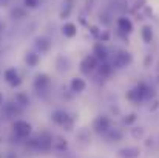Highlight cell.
Returning <instances> with one entry per match:
<instances>
[{
    "label": "cell",
    "instance_id": "obj_1",
    "mask_svg": "<svg viewBox=\"0 0 159 158\" xmlns=\"http://www.w3.org/2000/svg\"><path fill=\"white\" fill-rule=\"evenodd\" d=\"M148 96H150V89L147 85H144V84H139L138 87H134L133 90H130L127 93V98L130 101H134V103H139V101H142V99H145Z\"/></svg>",
    "mask_w": 159,
    "mask_h": 158
},
{
    "label": "cell",
    "instance_id": "obj_2",
    "mask_svg": "<svg viewBox=\"0 0 159 158\" xmlns=\"http://www.w3.org/2000/svg\"><path fill=\"white\" fill-rule=\"evenodd\" d=\"M98 67H99V65H98V57H96L94 54L84 57V60L80 62V70H82V73H85V74L94 71Z\"/></svg>",
    "mask_w": 159,
    "mask_h": 158
},
{
    "label": "cell",
    "instance_id": "obj_3",
    "mask_svg": "<svg viewBox=\"0 0 159 158\" xmlns=\"http://www.w3.org/2000/svg\"><path fill=\"white\" fill-rule=\"evenodd\" d=\"M131 60H133V57H131V54L128 51H119L114 56V59H113V65L116 68H122V67L130 65Z\"/></svg>",
    "mask_w": 159,
    "mask_h": 158
},
{
    "label": "cell",
    "instance_id": "obj_4",
    "mask_svg": "<svg viewBox=\"0 0 159 158\" xmlns=\"http://www.w3.org/2000/svg\"><path fill=\"white\" fill-rule=\"evenodd\" d=\"M14 130H16L17 135H20V136H26V135L31 132V126H30L26 121H16V124H14Z\"/></svg>",
    "mask_w": 159,
    "mask_h": 158
},
{
    "label": "cell",
    "instance_id": "obj_5",
    "mask_svg": "<svg viewBox=\"0 0 159 158\" xmlns=\"http://www.w3.org/2000/svg\"><path fill=\"white\" fill-rule=\"evenodd\" d=\"M5 79H6L12 87H16V85L20 84V78H19V73L16 71V68H8V70L5 71Z\"/></svg>",
    "mask_w": 159,
    "mask_h": 158
},
{
    "label": "cell",
    "instance_id": "obj_6",
    "mask_svg": "<svg viewBox=\"0 0 159 158\" xmlns=\"http://www.w3.org/2000/svg\"><path fill=\"white\" fill-rule=\"evenodd\" d=\"M94 129L96 132L102 133V132H107L110 129V119L107 116H99L96 121H94Z\"/></svg>",
    "mask_w": 159,
    "mask_h": 158
},
{
    "label": "cell",
    "instance_id": "obj_7",
    "mask_svg": "<svg viewBox=\"0 0 159 158\" xmlns=\"http://www.w3.org/2000/svg\"><path fill=\"white\" fill-rule=\"evenodd\" d=\"M85 87H87V82H85L82 78H74V79L71 81V84H70V89H71V92H74V93L84 92Z\"/></svg>",
    "mask_w": 159,
    "mask_h": 158
},
{
    "label": "cell",
    "instance_id": "obj_8",
    "mask_svg": "<svg viewBox=\"0 0 159 158\" xmlns=\"http://www.w3.org/2000/svg\"><path fill=\"white\" fill-rule=\"evenodd\" d=\"M117 26H119V30L122 33H131L133 31V23H131V20L128 17H120L117 20Z\"/></svg>",
    "mask_w": 159,
    "mask_h": 158
},
{
    "label": "cell",
    "instance_id": "obj_9",
    "mask_svg": "<svg viewBox=\"0 0 159 158\" xmlns=\"http://www.w3.org/2000/svg\"><path fill=\"white\" fill-rule=\"evenodd\" d=\"M93 54H94L99 60H105L107 57H108V50L105 48V45L101 42V44H96V45H94Z\"/></svg>",
    "mask_w": 159,
    "mask_h": 158
},
{
    "label": "cell",
    "instance_id": "obj_10",
    "mask_svg": "<svg viewBox=\"0 0 159 158\" xmlns=\"http://www.w3.org/2000/svg\"><path fill=\"white\" fill-rule=\"evenodd\" d=\"M51 47V42L48 37H37L36 39V48L39 50L40 53H47Z\"/></svg>",
    "mask_w": 159,
    "mask_h": 158
},
{
    "label": "cell",
    "instance_id": "obj_11",
    "mask_svg": "<svg viewBox=\"0 0 159 158\" xmlns=\"http://www.w3.org/2000/svg\"><path fill=\"white\" fill-rule=\"evenodd\" d=\"M48 84H50V79H48L47 74H37V76H36L34 87H36L37 90H45V89L48 87Z\"/></svg>",
    "mask_w": 159,
    "mask_h": 158
},
{
    "label": "cell",
    "instance_id": "obj_12",
    "mask_svg": "<svg viewBox=\"0 0 159 158\" xmlns=\"http://www.w3.org/2000/svg\"><path fill=\"white\" fill-rule=\"evenodd\" d=\"M62 33L65 34V37H74V36L77 34V26H76L74 23L68 22V23H65V25H63Z\"/></svg>",
    "mask_w": 159,
    "mask_h": 158
},
{
    "label": "cell",
    "instance_id": "obj_13",
    "mask_svg": "<svg viewBox=\"0 0 159 158\" xmlns=\"http://www.w3.org/2000/svg\"><path fill=\"white\" fill-rule=\"evenodd\" d=\"M119 155L122 158H136L139 155V149L138 147H127V149L119 151Z\"/></svg>",
    "mask_w": 159,
    "mask_h": 158
},
{
    "label": "cell",
    "instance_id": "obj_14",
    "mask_svg": "<svg viewBox=\"0 0 159 158\" xmlns=\"http://www.w3.org/2000/svg\"><path fill=\"white\" fill-rule=\"evenodd\" d=\"M53 121L57 122V124H65V122L68 121L66 112H63V110H56L53 113Z\"/></svg>",
    "mask_w": 159,
    "mask_h": 158
},
{
    "label": "cell",
    "instance_id": "obj_15",
    "mask_svg": "<svg viewBox=\"0 0 159 158\" xmlns=\"http://www.w3.org/2000/svg\"><path fill=\"white\" fill-rule=\"evenodd\" d=\"M142 41L145 42V44H150L152 42V39H153V30H152V26H144L142 28Z\"/></svg>",
    "mask_w": 159,
    "mask_h": 158
},
{
    "label": "cell",
    "instance_id": "obj_16",
    "mask_svg": "<svg viewBox=\"0 0 159 158\" xmlns=\"http://www.w3.org/2000/svg\"><path fill=\"white\" fill-rule=\"evenodd\" d=\"M25 60H26V64H28L30 67H36L37 62H39V54H36V53H28L26 57H25Z\"/></svg>",
    "mask_w": 159,
    "mask_h": 158
},
{
    "label": "cell",
    "instance_id": "obj_17",
    "mask_svg": "<svg viewBox=\"0 0 159 158\" xmlns=\"http://www.w3.org/2000/svg\"><path fill=\"white\" fill-rule=\"evenodd\" d=\"M98 70H99V74H101L102 78H107V76L111 73V65H108V64H102V65H99V67H98Z\"/></svg>",
    "mask_w": 159,
    "mask_h": 158
},
{
    "label": "cell",
    "instance_id": "obj_18",
    "mask_svg": "<svg viewBox=\"0 0 159 158\" xmlns=\"http://www.w3.org/2000/svg\"><path fill=\"white\" fill-rule=\"evenodd\" d=\"M16 101H17V104H20V105L30 104V98H28V95H25V93H19V95L16 96Z\"/></svg>",
    "mask_w": 159,
    "mask_h": 158
},
{
    "label": "cell",
    "instance_id": "obj_19",
    "mask_svg": "<svg viewBox=\"0 0 159 158\" xmlns=\"http://www.w3.org/2000/svg\"><path fill=\"white\" fill-rule=\"evenodd\" d=\"M26 8H37L39 6V0H23Z\"/></svg>",
    "mask_w": 159,
    "mask_h": 158
},
{
    "label": "cell",
    "instance_id": "obj_20",
    "mask_svg": "<svg viewBox=\"0 0 159 158\" xmlns=\"http://www.w3.org/2000/svg\"><path fill=\"white\" fill-rule=\"evenodd\" d=\"M134 119H136V115H128V118H125L124 122H125V124H131Z\"/></svg>",
    "mask_w": 159,
    "mask_h": 158
},
{
    "label": "cell",
    "instance_id": "obj_21",
    "mask_svg": "<svg viewBox=\"0 0 159 158\" xmlns=\"http://www.w3.org/2000/svg\"><path fill=\"white\" fill-rule=\"evenodd\" d=\"M99 37H101V41H102V42H107V41L110 39V34H108L107 31H104V33H101V34H99Z\"/></svg>",
    "mask_w": 159,
    "mask_h": 158
},
{
    "label": "cell",
    "instance_id": "obj_22",
    "mask_svg": "<svg viewBox=\"0 0 159 158\" xmlns=\"http://www.w3.org/2000/svg\"><path fill=\"white\" fill-rule=\"evenodd\" d=\"M16 14H17V16H22V17L25 16V12L20 11V9H14V11H12V16H16Z\"/></svg>",
    "mask_w": 159,
    "mask_h": 158
},
{
    "label": "cell",
    "instance_id": "obj_23",
    "mask_svg": "<svg viewBox=\"0 0 159 158\" xmlns=\"http://www.w3.org/2000/svg\"><path fill=\"white\" fill-rule=\"evenodd\" d=\"M8 2H9V0H0V6H5V5H8Z\"/></svg>",
    "mask_w": 159,
    "mask_h": 158
},
{
    "label": "cell",
    "instance_id": "obj_24",
    "mask_svg": "<svg viewBox=\"0 0 159 158\" xmlns=\"http://www.w3.org/2000/svg\"><path fill=\"white\" fill-rule=\"evenodd\" d=\"M3 103V96H2V93H0V104Z\"/></svg>",
    "mask_w": 159,
    "mask_h": 158
}]
</instances>
